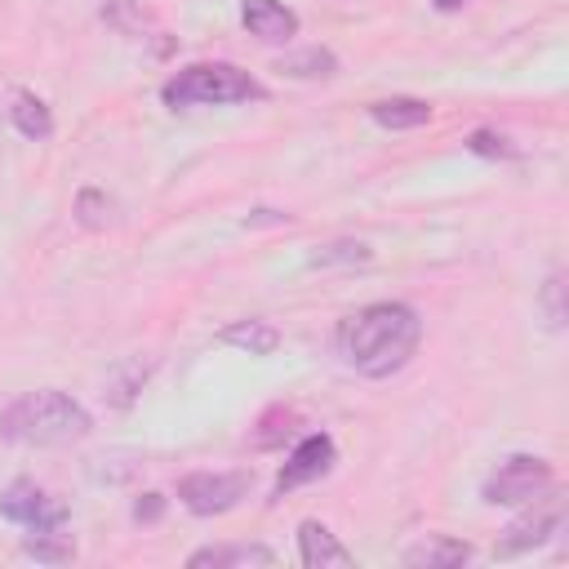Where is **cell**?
Instances as JSON below:
<instances>
[{
	"instance_id": "cell-20",
	"label": "cell",
	"mask_w": 569,
	"mask_h": 569,
	"mask_svg": "<svg viewBox=\"0 0 569 569\" xmlns=\"http://www.w3.org/2000/svg\"><path fill=\"white\" fill-rule=\"evenodd\" d=\"M307 262L311 267H356V262H369V244H360V240H333V244H320Z\"/></svg>"
},
{
	"instance_id": "cell-7",
	"label": "cell",
	"mask_w": 569,
	"mask_h": 569,
	"mask_svg": "<svg viewBox=\"0 0 569 569\" xmlns=\"http://www.w3.org/2000/svg\"><path fill=\"white\" fill-rule=\"evenodd\" d=\"M0 516L22 525V529H62L67 525V502H58L49 489H40L36 480H13L0 493Z\"/></svg>"
},
{
	"instance_id": "cell-16",
	"label": "cell",
	"mask_w": 569,
	"mask_h": 569,
	"mask_svg": "<svg viewBox=\"0 0 569 569\" xmlns=\"http://www.w3.org/2000/svg\"><path fill=\"white\" fill-rule=\"evenodd\" d=\"M218 342H227V347H236V351H249V356H271V351L280 347V329L267 325V320H231V325L218 333Z\"/></svg>"
},
{
	"instance_id": "cell-3",
	"label": "cell",
	"mask_w": 569,
	"mask_h": 569,
	"mask_svg": "<svg viewBox=\"0 0 569 569\" xmlns=\"http://www.w3.org/2000/svg\"><path fill=\"white\" fill-rule=\"evenodd\" d=\"M169 107H227V102H258L267 89L236 62H191L173 71L160 89Z\"/></svg>"
},
{
	"instance_id": "cell-22",
	"label": "cell",
	"mask_w": 569,
	"mask_h": 569,
	"mask_svg": "<svg viewBox=\"0 0 569 569\" xmlns=\"http://www.w3.org/2000/svg\"><path fill=\"white\" fill-rule=\"evenodd\" d=\"M467 151H471V156H485V160H511V156H516V147H511L502 133H493V129L467 133Z\"/></svg>"
},
{
	"instance_id": "cell-23",
	"label": "cell",
	"mask_w": 569,
	"mask_h": 569,
	"mask_svg": "<svg viewBox=\"0 0 569 569\" xmlns=\"http://www.w3.org/2000/svg\"><path fill=\"white\" fill-rule=\"evenodd\" d=\"M542 311H547V325L551 329L565 325V276L560 271H551L547 284H542Z\"/></svg>"
},
{
	"instance_id": "cell-12",
	"label": "cell",
	"mask_w": 569,
	"mask_h": 569,
	"mask_svg": "<svg viewBox=\"0 0 569 569\" xmlns=\"http://www.w3.org/2000/svg\"><path fill=\"white\" fill-rule=\"evenodd\" d=\"M467 560H471V542L449 538V533H431V538H422V542H413L405 551L409 569H458Z\"/></svg>"
},
{
	"instance_id": "cell-24",
	"label": "cell",
	"mask_w": 569,
	"mask_h": 569,
	"mask_svg": "<svg viewBox=\"0 0 569 569\" xmlns=\"http://www.w3.org/2000/svg\"><path fill=\"white\" fill-rule=\"evenodd\" d=\"M102 18H107V22H116L120 31H142V27H147V13H138V9H133V0H107Z\"/></svg>"
},
{
	"instance_id": "cell-4",
	"label": "cell",
	"mask_w": 569,
	"mask_h": 569,
	"mask_svg": "<svg viewBox=\"0 0 569 569\" xmlns=\"http://www.w3.org/2000/svg\"><path fill=\"white\" fill-rule=\"evenodd\" d=\"M520 507H525V511L502 529V538H498V547H493L498 560L525 556V551L551 542V538L565 529V498H560L556 489H542L538 498H529V502H520Z\"/></svg>"
},
{
	"instance_id": "cell-11",
	"label": "cell",
	"mask_w": 569,
	"mask_h": 569,
	"mask_svg": "<svg viewBox=\"0 0 569 569\" xmlns=\"http://www.w3.org/2000/svg\"><path fill=\"white\" fill-rule=\"evenodd\" d=\"M298 560H302L307 569H329V565H351V551L333 538L329 525L302 520V525H298Z\"/></svg>"
},
{
	"instance_id": "cell-25",
	"label": "cell",
	"mask_w": 569,
	"mask_h": 569,
	"mask_svg": "<svg viewBox=\"0 0 569 569\" xmlns=\"http://www.w3.org/2000/svg\"><path fill=\"white\" fill-rule=\"evenodd\" d=\"M160 516H164V498L160 493H142L133 502V520H160Z\"/></svg>"
},
{
	"instance_id": "cell-17",
	"label": "cell",
	"mask_w": 569,
	"mask_h": 569,
	"mask_svg": "<svg viewBox=\"0 0 569 569\" xmlns=\"http://www.w3.org/2000/svg\"><path fill=\"white\" fill-rule=\"evenodd\" d=\"M22 551L31 560H40V565H67V560H76V542L67 533H58V529H27Z\"/></svg>"
},
{
	"instance_id": "cell-10",
	"label": "cell",
	"mask_w": 569,
	"mask_h": 569,
	"mask_svg": "<svg viewBox=\"0 0 569 569\" xmlns=\"http://www.w3.org/2000/svg\"><path fill=\"white\" fill-rule=\"evenodd\" d=\"M267 569L276 565V551L262 542H213L187 556V569Z\"/></svg>"
},
{
	"instance_id": "cell-19",
	"label": "cell",
	"mask_w": 569,
	"mask_h": 569,
	"mask_svg": "<svg viewBox=\"0 0 569 569\" xmlns=\"http://www.w3.org/2000/svg\"><path fill=\"white\" fill-rule=\"evenodd\" d=\"M293 427H298V413L293 409H284V405H271L262 418H258V427H253V449H280L289 436H293Z\"/></svg>"
},
{
	"instance_id": "cell-9",
	"label": "cell",
	"mask_w": 569,
	"mask_h": 569,
	"mask_svg": "<svg viewBox=\"0 0 569 569\" xmlns=\"http://www.w3.org/2000/svg\"><path fill=\"white\" fill-rule=\"evenodd\" d=\"M240 22L262 44H289L298 36V13L289 4H280V0H244L240 4Z\"/></svg>"
},
{
	"instance_id": "cell-14",
	"label": "cell",
	"mask_w": 569,
	"mask_h": 569,
	"mask_svg": "<svg viewBox=\"0 0 569 569\" xmlns=\"http://www.w3.org/2000/svg\"><path fill=\"white\" fill-rule=\"evenodd\" d=\"M151 378V360H142V356H129V360H120L111 373H107V405L111 409H129L133 400H138V391H142V382Z\"/></svg>"
},
{
	"instance_id": "cell-5",
	"label": "cell",
	"mask_w": 569,
	"mask_h": 569,
	"mask_svg": "<svg viewBox=\"0 0 569 569\" xmlns=\"http://www.w3.org/2000/svg\"><path fill=\"white\" fill-rule=\"evenodd\" d=\"M253 489V471H191L178 480V502L191 516H222Z\"/></svg>"
},
{
	"instance_id": "cell-18",
	"label": "cell",
	"mask_w": 569,
	"mask_h": 569,
	"mask_svg": "<svg viewBox=\"0 0 569 569\" xmlns=\"http://www.w3.org/2000/svg\"><path fill=\"white\" fill-rule=\"evenodd\" d=\"M276 71H284V76H298V80H325V76H333L338 71V58L329 53V49H320V44H311V49H302V53H284L280 62H276Z\"/></svg>"
},
{
	"instance_id": "cell-15",
	"label": "cell",
	"mask_w": 569,
	"mask_h": 569,
	"mask_svg": "<svg viewBox=\"0 0 569 569\" xmlns=\"http://www.w3.org/2000/svg\"><path fill=\"white\" fill-rule=\"evenodd\" d=\"M9 120H13V129H18L22 138H31V142L53 138V111L44 107V98H36V93H27V89H18V93H13Z\"/></svg>"
},
{
	"instance_id": "cell-8",
	"label": "cell",
	"mask_w": 569,
	"mask_h": 569,
	"mask_svg": "<svg viewBox=\"0 0 569 569\" xmlns=\"http://www.w3.org/2000/svg\"><path fill=\"white\" fill-rule=\"evenodd\" d=\"M333 462H338L333 436H325V431L302 436V440L289 449V458H284V467H280V476H276V498L293 493V489H302V485H311V480H325V476L333 471Z\"/></svg>"
},
{
	"instance_id": "cell-13",
	"label": "cell",
	"mask_w": 569,
	"mask_h": 569,
	"mask_svg": "<svg viewBox=\"0 0 569 569\" xmlns=\"http://www.w3.org/2000/svg\"><path fill=\"white\" fill-rule=\"evenodd\" d=\"M369 116H373V124H382V129H391V133H400V129H422V124L431 120V102H427V98H405V93H396V98L369 102Z\"/></svg>"
},
{
	"instance_id": "cell-2",
	"label": "cell",
	"mask_w": 569,
	"mask_h": 569,
	"mask_svg": "<svg viewBox=\"0 0 569 569\" xmlns=\"http://www.w3.org/2000/svg\"><path fill=\"white\" fill-rule=\"evenodd\" d=\"M93 427L89 409L58 391V387H44V391H27L18 396L9 409H0V440L9 445H36V449H58V445H76L84 440Z\"/></svg>"
},
{
	"instance_id": "cell-6",
	"label": "cell",
	"mask_w": 569,
	"mask_h": 569,
	"mask_svg": "<svg viewBox=\"0 0 569 569\" xmlns=\"http://www.w3.org/2000/svg\"><path fill=\"white\" fill-rule=\"evenodd\" d=\"M542 489H551V462L538 453H511L507 462H498V471L485 480L480 498L489 507H520L529 498H538Z\"/></svg>"
},
{
	"instance_id": "cell-21",
	"label": "cell",
	"mask_w": 569,
	"mask_h": 569,
	"mask_svg": "<svg viewBox=\"0 0 569 569\" xmlns=\"http://www.w3.org/2000/svg\"><path fill=\"white\" fill-rule=\"evenodd\" d=\"M107 218H111V200H107L98 187H84V191L76 196V222H80L84 231H102Z\"/></svg>"
},
{
	"instance_id": "cell-26",
	"label": "cell",
	"mask_w": 569,
	"mask_h": 569,
	"mask_svg": "<svg viewBox=\"0 0 569 569\" xmlns=\"http://www.w3.org/2000/svg\"><path fill=\"white\" fill-rule=\"evenodd\" d=\"M436 9H445V13H453V9H462V4H471V0H431Z\"/></svg>"
},
{
	"instance_id": "cell-1",
	"label": "cell",
	"mask_w": 569,
	"mask_h": 569,
	"mask_svg": "<svg viewBox=\"0 0 569 569\" xmlns=\"http://www.w3.org/2000/svg\"><path fill=\"white\" fill-rule=\"evenodd\" d=\"M422 342V316L409 302H369L338 325V356L360 378L400 373Z\"/></svg>"
}]
</instances>
